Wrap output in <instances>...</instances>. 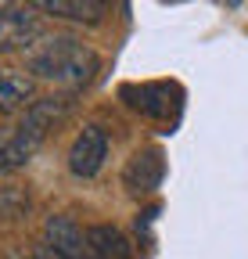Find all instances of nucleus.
<instances>
[{"label": "nucleus", "instance_id": "f257e3e1", "mask_svg": "<svg viewBox=\"0 0 248 259\" xmlns=\"http://www.w3.org/2000/svg\"><path fill=\"white\" fill-rule=\"evenodd\" d=\"M25 69L33 76H40V79H51L58 87H65V90H79L97 76L101 58L76 36H61V32L43 36L40 32V36L25 47Z\"/></svg>", "mask_w": 248, "mask_h": 259}, {"label": "nucleus", "instance_id": "f03ea898", "mask_svg": "<svg viewBox=\"0 0 248 259\" xmlns=\"http://www.w3.org/2000/svg\"><path fill=\"white\" fill-rule=\"evenodd\" d=\"M76 105L72 94H58V97H40L33 108H25V115L15 126H0V173H15L33 158L43 144V137L65 119Z\"/></svg>", "mask_w": 248, "mask_h": 259}, {"label": "nucleus", "instance_id": "7ed1b4c3", "mask_svg": "<svg viewBox=\"0 0 248 259\" xmlns=\"http://www.w3.org/2000/svg\"><path fill=\"white\" fill-rule=\"evenodd\" d=\"M108 158V134L101 126H83V134L76 137L69 151V169L76 177H94Z\"/></svg>", "mask_w": 248, "mask_h": 259}, {"label": "nucleus", "instance_id": "20e7f679", "mask_svg": "<svg viewBox=\"0 0 248 259\" xmlns=\"http://www.w3.org/2000/svg\"><path fill=\"white\" fill-rule=\"evenodd\" d=\"M40 36V22L29 8H0V54L25 51Z\"/></svg>", "mask_w": 248, "mask_h": 259}, {"label": "nucleus", "instance_id": "39448f33", "mask_svg": "<svg viewBox=\"0 0 248 259\" xmlns=\"http://www.w3.org/2000/svg\"><path fill=\"white\" fill-rule=\"evenodd\" d=\"M43 245L69 259H86V231H79L72 216H51L43 223Z\"/></svg>", "mask_w": 248, "mask_h": 259}, {"label": "nucleus", "instance_id": "423d86ee", "mask_svg": "<svg viewBox=\"0 0 248 259\" xmlns=\"http://www.w3.org/2000/svg\"><path fill=\"white\" fill-rule=\"evenodd\" d=\"M162 173H166V162H162V151H137L130 162H126V169H122V180H126L130 191L137 194H147L162 184Z\"/></svg>", "mask_w": 248, "mask_h": 259}, {"label": "nucleus", "instance_id": "0eeeda50", "mask_svg": "<svg viewBox=\"0 0 248 259\" xmlns=\"http://www.w3.org/2000/svg\"><path fill=\"white\" fill-rule=\"evenodd\" d=\"M36 97V79L18 69H0V112H22L33 108Z\"/></svg>", "mask_w": 248, "mask_h": 259}, {"label": "nucleus", "instance_id": "6e6552de", "mask_svg": "<svg viewBox=\"0 0 248 259\" xmlns=\"http://www.w3.org/2000/svg\"><path fill=\"white\" fill-rule=\"evenodd\" d=\"M36 11H47V15H58V18H69V22H101L108 4L101 0H40Z\"/></svg>", "mask_w": 248, "mask_h": 259}, {"label": "nucleus", "instance_id": "1a4fd4ad", "mask_svg": "<svg viewBox=\"0 0 248 259\" xmlns=\"http://www.w3.org/2000/svg\"><path fill=\"white\" fill-rule=\"evenodd\" d=\"M86 259H130V241L115 227H90L86 231Z\"/></svg>", "mask_w": 248, "mask_h": 259}, {"label": "nucleus", "instance_id": "9d476101", "mask_svg": "<svg viewBox=\"0 0 248 259\" xmlns=\"http://www.w3.org/2000/svg\"><path fill=\"white\" fill-rule=\"evenodd\" d=\"M126 94H137L133 108H140L144 115H155V119H169L176 112V101H166L169 97V87H130Z\"/></svg>", "mask_w": 248, "mask_h": 259}, {"label": "nucleus", "instance_id": "9b49d317", "mask_svg": "<svg viewBox=\"0 0 248 259\" xmlns=\"http://www.w3.org/2000/svg\"><path fill=\"white\" fill-rule=\"evenodd\" d=\"M36 259H69V255H61V252H54L51 245H43V248H36Z\"/></svg>", "mask_w": 248, "mask_h": 259}]
</instances>
